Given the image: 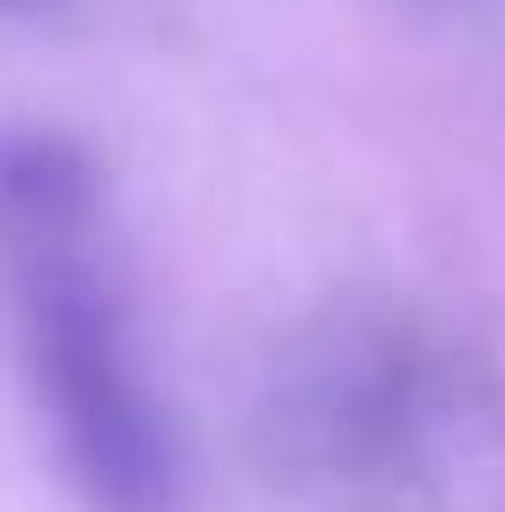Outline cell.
Here are the masks:
<instances>
[{
	"label": "cell",
	"mask_w": 505,
	"mask_h": 512,
	"mask_svg": "<svg viewBox=\"0 0 505 512\" xmlns=\"http://www.w3.org/2000/svg\"><path fill=\"white\" fill-rule=\"evenodd\" d=\"M75 171L15 193L23 216V320H30V357H38V386L52 401L60 446L75 475L90 483L104 512H156L171 498V453L164 423H156L142 379L119 342V312L97 290L90 260L75 253Z\"/></svg>",
	"instance_id": "obj_1"
},
{
	"label": "cell",
	"mask_w": 505,
	"mask_h": 512,
	"mask_svg": "<svg viewBox=\"0 0 505 512\" xmlns=\"http://www.w3.org/2000/svg\"><path fill=\"white\" fill-rule=\"evenodd\" d=\"M60 171H75V156L52 149V141H23V134H0V201H15V193L60 179Z\"/></svg>",
	"instance_id": "obj_2"
}]
</instances>
